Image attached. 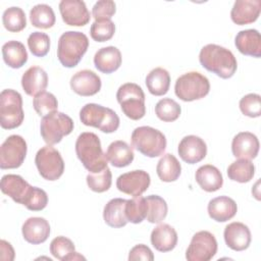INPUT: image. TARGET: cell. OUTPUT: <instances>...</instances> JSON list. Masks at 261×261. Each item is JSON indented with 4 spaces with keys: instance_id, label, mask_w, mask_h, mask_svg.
I'll list each match as a JSON object with an SVG mask.
<instances>
[{
    "instance_id": "obj_16",
    "label": "cell",
    "mask_w": 261,
    "mask_h": 261,
    "mask_svg": "<svg viewBox=\"0 0 261 261\" xmlns=\"http://www.w3.org/2000/svg\"><path fill=\"white\" fill-rule=\"evenodd\" d=\"M177 152L182 161L189 164H195L206 157L207 146L200 137L189 135L184 137L179 142Z\"/></svg>"
},
{
    "instance_id": "obj_45",
    "label": "cell",
    "mask_w": 261,
    "mask_h": 261,
    "mask_svg": "<svg viewBox=\"0 0 261 261\" xmlns=\"http://www.w3.org/2000/svg\"><path fill=\"white\" fill-rule=\"evenodd\" d=\"M116 11V5L112 0L97 1L92 8V16L95 20L111 19Z\"/></svg>"
},
{
    "instance_id": "obj_18",
    "label": "cell",
    "mask_w": 261,
    "mask_h": 261,
    "mask_svg": "<svg viewBox=\"0 0 261 261\" xmlns=\"http://www.w3.org/2000/svg\"><path fill=\"white\" fill-rule=\"evenodd\" d=\"M259 140L256 135L250 132L237 134L231 142V152L239 159H254L259 152Z\"/></svg>"
},
{
    "instance_id": "obj_31",
    "label": "cell",
    "mask_w": 261,
    "mask_h": 261,
    "mask_svg": "<svg viewBox=\"0 0 261 261\" xmlns=\"http://www.w3.org/2000/svg\"><path fill=\"white\" fill-rule=\"evenodd\" d=\"M50 253L58 260L69 261V260H86L84 256L75 252L74 244L68 238L59 236L54 238L50 243Z\"/></svg>"
},
{
    "instance_id": "obj_19",
    "label": "cell",
    "mask_w": 261,
    "mask_h": 261,
    "mask_svg": "<svg viewBox=\"0 0 261 261\" xmlns=\"http://www.w3.org/2000/svg\"><path fill=\"white\" fill-rule=\"evenodd\" d=\"M223 237L226 246L233 251H244L251 244V231L243 222H231L227 224L223 231Z\"/></svg>"
},
{
    "instance_id": "obj_32",
    "label": "cell",
    "mask_w": 261,
    "mask_h": 261,
    "mask_svg": "<svg viewBox=\"0 0 261 261\" xmlns=\"http://www.w3.org/2000/svg\"><path fill=\"white\" fill-rule=\"evenodd\" d=\"M146 86L148 91L154 96L165 95L170 86V75L162 67L152 69L146 76Z\"/></svg>"
},
{
    "instance_id": "obj_22",
    "label": "cell",
    "mask_w": 261,
    "mask_h": 261,
    "mask_svg": "<svg viewBox=\"0 0 261 261\" xmlns=\"http://www.w3.org/2000/svg\"><path fill=\"white\" fill-rule=\"evenodd\" d=\"M48 86V74L39 66H31L21 76V87L25 94L36 97L44 92Z\"/></svg>"
},
{
    "instance_id": "obj_40",
    "label": "cell",
    "mask_w": 261,
    "mask_h": 261,
    "mask_svg": "<svg viewBox=\"0 0 261 261\" xmlns=\"http://www.w3.org/2000/svg\"><path fill=\"white\" fill-rule=\"evenodd\" d=\"M87 185L93 192L104 193L109 190L112 182V174L107 166L98 172H89L87 175Z\"/></svg>"
},
{
    "instance_id": "obj_48",
    "label": "cell",
    "mask_w": 261,
    "mask_h": 261,
    "mask_svg": "<svg viewBox=\"0 0 261 261\" xmlns=\"http://www.w3.org/2000/svg\"><path fill=\"white\" fill-rule=\"evenodd\" d=\"M0 258L3 261H12L14 259V250L10 243L5 240L0 241Z\"/></svg>"
},
{
    "instance_id": "obj_14",
    "label": "cell",
    "mask_w": 261,
    "mask_h": 261,
    "mask_svg": "<svg viewBox=\"0 0 261 261\" xmlns=\"http://www.w3.org/2000/svg\"><path fill=\"white\" fill-rule=\"evenodd\" d=\"M150 174L142 169L120 174L116 179V188L129 196L138 197L146 192L150 186Z\"/></svg>"
},
{
    "instance_id": "obj_30",
    "label": "cell",
    "mask_w": 261,
    "mask_h": 261,
    "mask_svg": "<svg viewBox=\"0 0 261 261\" xmlns=\"http://www.w3.org/2000/svg\"><path fill=\"white\" fill-rule=\"evenodd\" d=\"M4 62L11 68H20L28 61V52L24 45L18 41H8L2 46Z\"/></svg>"
},
{
    "instance_id": "obj_33",
    "label": "cell",
    "mask_w": 261,
    "mask_h": 261,
    "mask_svg": "<svg viewBox=\"0 0 261 261\" xmlns=\"http://www.w3.org/2000/svg\"><path fill=\"white\" fill-rule=\"evenodd\" d=\"M156 172L158 177L162 181H175L180 175L181 165L174 155L167 153L163 155L158 161L156 166Z\"/></svg>"
},
{
    "instance_id": "obj_37",
    "label": "cell",
    "mask_w": 261,
    "mask_h": 261,
    "mask_svg": "<svg viewBox=\"0 0 261 261\" xmlns=\"http://www.w3.org/2000/svg\"><path fill=\"white\" fill-rule=\"evenodd\" d=\"M147 202V220L150 223H160L165 219L168 211L167 204L163 198L158 195H150L146 198Z\"/></svg>"
},
{
    "instance_id": "obj_11",
    "label": "cell",
    "mask_w": 261,
    "mask_h": 261,
    "mask_svg": "<svg viewBox=\"0 0 261 261\" xmlns=\"http://www.w3.org/2000/svg\"><path fill=\"white\" fill-rule=\"evenodd\" d=\"M27 151V142L21 136H9L0 147V167L2 169L18 168L24 161Z\"/></svg>"
},
{
    "instance_id": "obj_27",
    "label": "cell",
    "mask_w": 261,
    "mask_h": 261,
    "mask_svg": "<svg viewBox=\"0 0 261 261\" xmlns=\"http://www.w3.org/2000/svg\"><path fill=\"white\" fill-rule=\"evenodd\" d=\"M196 181L202 190L208 193L218 191L223 185V177L217 167L211 164L200 166L195 174Z\"/></svg>"
},
{
    "instance_id": "obj_7",
    "label": "cell",
    "mask_w": 261,
    "mask_h": 261,
    "mask_svg": "<svg viewBox=\"0 0 261 261\" xmlns=\"http://www.w3.org/2000/svg\"><path fill=\"white\" fill-rule=\"evenodd\" d=\"M210 91L209 80L198 71H190L180 75L174 85V93L185 102L199 100L208 95Z\"/></svg>"
},
{
    "instance_id": "obj_8",
    "label": "cell",
    "mask_w": 261,
    "mask_h": 261,
    "mask_svg": "<svg viewBox=\"0 0 261 261\" xmlns=\"http://www.w3.org/2000/svg\"><path fill=\"white\" fill-rule=\"evenodd\" d=\"M24 118L21 95L12 89L3 90L0 94V124L4 129L18 127Z\"/></svg>"
},
{
    "instance_id": "obj_34",
    "label": "cell",
    "mask_w": 261,
    "mask_h": 261,
    "mask_svg": "<svg viewBox=\"0 0 261 261\" xmlns=\"http://www.w3.org/2000/svg\"><path fill=\"white\" fill-rule=\"evenodd\" d=\"M255 174V165L251 160L239 159L227 167V176L233 181L245 184L250 181Z\"/></svg>"
},
{
    "instance_id": "obj_3",
    "label": "cell",
    "mask_w": 261,
    "mask_h": 261,
    "mask_svg": "<svg viewBox=\"0 0 261 261\" xmlns=\"http://www.w3.org/2000/svg\"><path fill=\"white\" fill-rule=\"evenodd\" d=\"M89 47V39L82 32L68 31L58 40L57 57L64 67H74L82 60Z\"/></svg>"
},
{
    "instance_id": "obj_15",
    "label": "cell",
    "mask_w": 261,
    "mask_h": 261,
    "mask_svg": "<svg viewBox=\"0 0 261 261\" xmlns=\"http://www.w3.org/2000/svg\"><path fill=\"white\" fill-rule=\"evenodd\" d=\"M62 20L72 27L86 25L91 18L86 3L82 0H62L59 3Z\"/></svg>"
},
{
    "instance_id": "obj_26",
    "label": "cell",
    "mask_w": 261,
    "mask_h": 261,
    "mask_svg": "<svg viewBox=\"0 0 261 261\" xmlns=\"http://www.w3.org/2000/svg\"><path fill=\"white\" fill-rule=\"evenodd\" d=\"M151 244L159 252H169L177 244V232L171 225L161 223L152 230Z\"/></svg>"
},
{
    "instance_id": "obj_39",
    "label": "cell",
    "mask_w": 261,
    "mask_h": 261,
    "mask_svg": "<svg viewBox=\"0 0 261 261\" xmlns=\"http://www.w3.org/2000/svg\"><path fill=\"white\" fill-rule=\"evenodd\" d=\"M181 112L179 104L170 98H163L155 105V114L157 117L165 122H172L176 120Z\"/></svg>"
},
{
    "instance_id": "obj_21",
    "label": "cell",
    "mask_w": 261,
    "mask_h": 261,
    "mask_svg": "<svg viewBox=\"0 0 261 261\" xmlns=\"http://www.w3.org/2000/svg\"><path fill=\"white\" fill-rule=\"evenodd\" d=\"M23 239L33 245H39L47 241L50 236V224L43 217H30L21 227Z\"/></svg>"
},
{
    "instance_id": "obj_44",
    "label": "cell",
    "mask_w": 261,
    "mask_h": 261,
    "mask_svg": "<svg viewBox=\"0 0 261 261\" xmlns=\"http://www.w3.org/2000/svg\"><path fill=\"white\" fill-rule=\"evenodd\" d=\"M240 110L248 117L255 118L261 115V97L259 94L250 93L244 96L239 103Z\"/></svg>"
},
{
    "instance_id": "obj_10",
    "label": "cell",
    "mask_w": 261,
    "mask_h": 261,
    "mask_svg": "<svg viewBox=\"0 0 261 261\" xmlns=\"http://www.w3.org/2000/svg\"><path fill=\"white\" fill-rule=\"evenodd\" d=\"M35 163L40 175L47 180H56L63 174L64 161L52 145H46L37 152Z\"/></svg>"
},
{
    "instance_id": "obj_42",
    "label": "cell",
    "mask_w": 261,
    "mask_h": 261,
    "mask_svg": "<svg viewBox=\"0 0 261 261\" xmlns=\"http://www.w3.org/2000/svg\"><path fill=\"white\" fill-rule=\"evenodd\" d=\"M115 33V24L111 19L95 20L90 29L91 38L96 42H106L110 40Z\"/></svg>"
},
{
    "instance_id": "obj_17",
    "label": "cell",
    "mask_w": 261,
    "mask_h": 261,
    "mask_svg": "<svg viewBox=\"0 0 261 261\" xmlns=\"http://www.w3.org/2000/svg\"><path fill=\"white\" fill-rule=\"evenodd\" d=\"M101 79L90 69H83L75 72L70 79L71 90L84 97H89L97 94L101 90Z\"/></svg>"
},
{
    "instance_id": "obj_46",
    "label": "cell",
    "mask_w": 261,
    "mask_h": 261,
    "mask_svg": "<svg viewBox=\"0 0 261 261\" xmlns=\"http://www.w3.org/2000/svg\"><path fill=\"white\" fill-rule=\"evenodd\" d=\"M47 204H48L47 193L44 190L38 187H35V190L30 199V202L25 207L31 211H41L47 206Z\"/></svg>"
},
{
    "instance_id": "obj_28",
    "label": "cell",
    "mask_w": 261,
    "mask_h": 261,
    "mask_svg": "<svg viewBox=\"0 0 261 261\" xmlns=\"http://www.w3.org/2000/svg\"><path fill=\"white\" fill-rule=\"evenodd\" d=\"M107 160L114 167H125L129 165L135 157L133 148L124 141L117 140L112 142L105 153Z\"/></svg>"
},
{
    "instance_id": "obj_1",
    "label": "cell",
    "mask_w": 261,
    "mask_h": 261,
    "mask_svg": "<svg viewBox=\"0 0 261 261\" xmlns=\"http://www.w3.org/2000/svg\"><path fill=\"white\" fill-rule=\"evenodd\" d=\"M201 65L221 79L231 77L238 68V62L232 52L220 45L208 44L199 54Z\"/></svg>"
},
{
    "instance_id": "obj_20",
    "label": "cell",
    "mask_w": 261,
    "mask_h": 261,
    "mask_svg": "<svg viewBox=\"0 0 261 261\" xmlns=\"http://www.w3.org/2000/svg\"><path fill=\"white\" fill-rule=\"evenodd\" d=\"M260 12V0H237L231 8L230 18L236 24H249L258 19Z\"/></svg>"
},
{
    "instance_id": "obj_13",
    "label": "cell",
    "mask_w": 261,
    "mask_h": 261,
    "mask_svg": "<svg viewBox=\"0 0 261 261\" xmlns=\"http://www.w3.org/2000/svg\"><path fill=\"white\" fill-rule=\"evenodd\" d=\"M0 189L3 194L10 197L14 202L27 206L34 193L35 187L17 174H5L1 178Z\"/></svg>"
},
{
    "instance_id": "obj_41",
    "label": "cell",
    "mask_w": 261,
    "mask_h": 261,
    "mask_svg": "<svg viewBox=\"0 0 261 261\" xmlns=\"http://www.w3.org/2000/svg\"><path fill=\"white\" fill-rule=\"evenodd\" d=\"M33 106L38 115L44 117L57 111L58 102L52 93L44 91L34 98Z\"/></svg>"
},
{
    "instance_id": "obj_2",
    "label": "cell",
    "mask_w": 261,
    "mask_h": 261,
    "mask_svg": "<svg viewBox=\"0 0 261 261\" xmlns=\"http://www.w3.org/2000/svg\"><path fill=\"white\" fill-rule=\"evenodd\" d=\"M75 153L89 172H98L107 167V158L103 153L99 137L91 132L82 133L75 142Z\"/></svg>"
},
{
    "instance_id": "obj_35",
    "label": "cell",
    "mask_w": 261,
    "mask_h": 261,
    "mask_svg": "<svg viewBox=\"0 0 261 261\" xmlns=\"http://www.w3.org/2000/svg\"><path fill=\"white\" fill-rule=\"evenodd\" d=\"M30 20L35 28L50 29L55 24L56 17L51 6L37 4L30 11Z\"/></svg>"
},
{
    "instance_id": "obj_43",
    "label": "cell",
    "mask_w": 261,
    "mask_h": 261,
    "mask_svg": "<svg viewBox=\"0 0 261 261\" xmlns=\"http://www.w3.org/2000/svg\"><path fill=\"white\" fill-rule=\"evenodd\" d=\"M28 46L36 57H44L50 50V38L42 32H33L28 38Z\"/></svg>"
},
{
    "instance_id": "obj_5",
    "label": "cell",
    "mask_w": 261,
    "mask_h": 261,
    "mask_svg": "<svg viewBox=\"0 0 261 261\" xmlns=\"http://www.w3.org/2000/svg\"><path fill=\"white\" fill-rule=\"evenodd\" d=\"M130 139L133 147L150 158L161 156L167 145L166 138L160 130L147 125L136 127Z\"/></svg>"
},
{
    "instance_id": "obj_6",
    "label": "cell",
    "mask_w": 261,
    "mask_h": 261,
    "mask_svg": "<svg viewBox=\"0 0 261 261\" xmlns=\"http://www.w3.org/2000/svg\"><path fill=\"white\" fill-rule=\"evenodd\" d=\"M116 99L126 117L133 120H139L145 116V94L139 85L135 83L121 85L117 90Z\"/></svg>"
},
{
    "instance_id": "obj_29",
    "label": "cell",
    "mask_w": 261,
    "mask_h": 261,
    "mask_svg": "<svg viewBox=\"0 0 261 261\" xmlns=\"http://www.w3.org/2000/svg\"><path fill=\"white\" fill-rule=\"evenodd\" d=\"M126 200L122 198H114L107 202L103 209V218L107 225L114 228H119L128 222L125 217Z\"/></svg>"
},
{
    "instance_id": "obj_25",
    "label": "cell",
    "mask_w": 261,
    "mask_h": 261,
    "mask_svg": "<svg viewBox=\"0 0 261 261\" xmlns=\"http://www.w3.org/2000/svg\"><path fill=\"white\" fill-rule=\"evenodd\" d=\"M237 49L244 55L259 58L261 56V36L257 30L241 31L234 38Z\"/></svg>"
},
{
    "instance_id": "obj_4",
    "label": "cell",
    "mask_w": 261,
    "mask_h": 261,
    "mask_svg": "<svg viewBox=\"0 0 261 261\" xmlns=\"http://www.w3.org/2000/svg\"><path fill=\"white\" fill-rule=\"evenodd\" d=\"M80 119L87 126L99 128L101 132L111 134L119 127V117L115 111L96 103H88L80 111Z\"/></svg>"
},
{
    "instance_id": "obj_36",
    "label": "cell",
    "mask_w": 261,
    "mask_h": 261,
    "mask_svg": "<svg viewBox=\"0 0 261 261\" xmlns=\"http://www.w3.org/2000/svg\"><path fill=\"white\" fill-rule=\"evenodd\" d=\"M2 22L4 28L11 33H18L27 25L25 13L20 7H9L2 14Z\"/></svg>"
},
{
    "instance_id": "obj_24",
    "label": "cell",
    "mask_w": 261,
    "mask_h": 261,
    "mask_svg": "<svg viewBox=\"0 0 261 261\" xmlns=\"http://www.w3.org/2000/svg\"><path fill=\"white\" fill-rule=\"evenodd\" d=\"M122 57L118 48L107 46L99 49L94 56L95 67L103 73H112L121 65Z\"/></svg>"
},
{
    "instance_id": "obj_47",
    "label": "cell",
    "mask_w": 261,
    "mask_h": 261,
    "mask_svg": "<svg viewBox=\"0 0 261 261\" xmlns=\"http://www.w3.org/2000/svg\"><path fill=\"white\" fill-rule=\"evenodd\" d=\"M128 260L129 261H135V260H145V261H153L154 260V255L151 249L144 245V244H139L136 245L128 254Z\"/></svg>"
},
{
    "instance_id": "obj_38",
    "label": "cell",
    "mask_w": 261,
    "mask_h": 261,
    "mask_svg": "<svg viewBox=\"0 0 261 261\" xmlns=\"http://www.w3.org/2000/svg\"><path fill=\"white\" fill-rule=\"evenodd\" d=\"M125 217L132 223H141L147 216V202L146 198L141 196L134 197L126 200L125 203Z\"/></svg>"
},
{
    "instance_id": "obj_23",
    "label": "cell",
    "mask_w": 261,
    "mask_h": 261,
    "mask_svg": "<svg viewBox=\"0 0 261 261\" xmlns=\"http://www.w3.org/2000/svg\"><path fill=\"white\" fill-rule=\"evenodd\" d=\"M207 211L213 220L225 222L237 214L238 206L233 199L227 196H219L209 201Z\"/></svg>"
},
{
    "instance_id": "obj_12",
    "label": "cell",
    "mask_w": 261,
    "mask_h": 261,
    "mask_svg": "<svg viewBox=\"0 0 261 261\" xmlns=\"http://www.w3.org/2000/svg\"><path fill=\"white\" fill-rule=\"evenodd\" d=\"M217 252V241L213 233L207 230L196 232L186 252L188 261H209Z\"/></svg>"
},
{
    "instance_id": "obj_9",
    "label": "cell",
    "mask_w": 261,
    "mask_h": 261,
    "mask_svg": "<svg viewBox=\"0 0 261 261\" xmlns=\"http://www.w3.org/2000/svg\"><path fill=\"white\" fill-rule=\"evenodd\" d=\"M73 120L63 112H53L42 118L40 133L45 143L55 145L73 130Z\"/></svg>"
}]
</instances>
